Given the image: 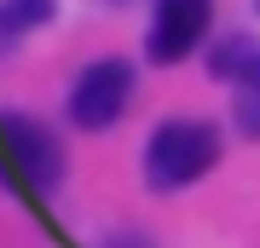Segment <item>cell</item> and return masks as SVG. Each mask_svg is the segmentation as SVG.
<instances>
[{"label":"cell","mask_w":260,"mask_h":248,"mask_svg":"<svg viewBox=\"0 0 260 248\" xmlns=\"http://www.w3.org/2000/svg\"><path fill=\"white\" fill-rule=\"evenodd\" d=\"M127 98H133V69L121 64V58H99V64H87L75 75V87H70V121L87 127V133L116 127L121 110H127Z\"/></svg>","instance_id":"obj_3"},{"label":"cell","mask_w":260,"mask_h":248,"mask_svg":"<svg viewBox=\"0 0 260 248\" xmlns=\"http://www.w3.org/2000/svg\"><path fill=\"white\" fill-rule=\"evenodd\" d=\"M220 162V133L197 116H174L145 145V185L150 191H185Z\"/></svg>","instance_id":"obj_1"},{"label":"cell","mask_w":260,"mask_h":248,"mask_svg":"<svg viewBox=\"0 0 260 248\" xmlns=\"http://www.w3.org/2000/svg\"><path fill=\"white\" fill-rule=\"evenodd\" d=\"M208 23H214V0H156L145 52L156 64H179V58L197 52V41L208 35Z\"/></svg>","instance_id":"obj_4"},{"label":"cell","mask_w":260,"mask_h":248,"mask_svg":"<svg viewBox=\"0 0 260 248\" xmlns=\"http://www.w3.org/2000/svg\"><path fill=\"white\" fill-rule=\"evenodd\" d=\"M0 173H18L35 196H47L58 179H64V145H58L52 127H41L35 116H0Z\"/></svg>","instance_id":"obj_2"},{"label":"cell","mask_w":260,"mask_h":248,"mask_svg":"<svg viewBox=\"0 0 260 248\" xmlns=\"http://www.w3.org/2000/svg\"><path fill=\"white\" fill-rule=\"evenodd\" d=\"M254 6H260V0H254Z\"/></svg>","instance_id":"obj_7"},{"label":"cell","mask_w":260,"mask_h":248,"mask_svg":"<svg viewBox=\"0 0 260 248\" xmlns=\"http://www.w3.org/2000/svg\"><path fill=\"white\" fill-rule=\"evenodd\" d=\"M232 121L243 138H260V52L232 75Z\"/></svg>","instance_id":"obj_5"},{"label":"cell","mask_w":260,"mask_h":248,"mask_svg":"<svg viewBox=\"0 0 260 248\" xmlns=\"http://www.w3.org/2000/svg\"><path fill=\"white\" fill-rule=\"evenodd\" d=\"M52 12H58V0H0V46L23 41L41 23H52Z\"/></svg>","instance_id":"obj_6"}]
</instances>
